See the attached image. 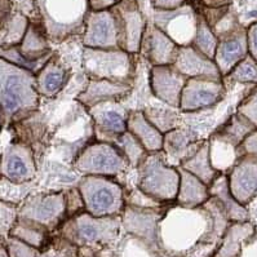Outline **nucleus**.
I'll list each match as a JSON object with an SVG mask.
<instances>
[{
  "label": "nucleus",
  "mask_w": 257,
  "mask_h": 257,
  "mask_svg": "<svg viewBox=\"0 0 257 257\" xmlns=\"http://www.w3.org/2000/svg\"><path fill=\"white\" fill-rule=\"evenodd\" d=\"M229 225L215 198L197 208L170 203L158 222V249L162 257H190L203 244L220 245Z\"/></svg>",
  "instance_id": "obj_1"
},
{
  "label": "nucleus",
  "mask_w": 257,
  "mask_h": 257,
  "mask_svg": "<svg viewBox=\"0 0 257 257\" xmlns=\"http://www.w3.org/2000/svg\"><path fill=\"white\" fill-rule=\"evenodd\" d=\"M37 75L0 58V114L3 127L20 123L39 110Z\"/></svg>",
  "instance_id": "obj_2"
},
{
  "label": "nucleus",
  "mask_w": 257,
  "mask_h": 257,
  "mask_svg": "<svg viewBox=\"0 0 257 257\" xmlns=\"http://www.w3.org/2000/svg\"><path fill=\"white\" fill-rule=\"evenodd\" d=\"M79 248H89L100 252L114 247L121 233L120 216H96L83 211L66 218L56 231Z\"/></svg>",
  "instance_id": "obj_3"
},
{
  "label": "nucleus",
  "mask_w": 257,
  "mask_h": 257,
  "mask_svg": "<svg viewBox=\"0 0 257 257\" xmlns=\"http://www.w3.org/2000/svg\"><path fill=\"white\" fill-rule=\"evenodd\" d=\"M34 3L49 42L58 44L83 34L91 12L89 0H34Z\"/></svg>",
  "instance_id": "obj_4"
},
{
  "label": "nucleus",
  "mask_w": 257,
  "mask_h": 257,
  "mask_svg": "<svg viewBox=\"0 0 257 257\" xmlns=\"http://www.w3.org/2000/svg\"><path fill=\"white\" fill-rule=\"evenodd\" d=\"M136 188L159 204L175 203L180 186L179 167L167 162L163 150L148 153L136 167Z\"/></svg>",
  "instance_id": "obj_5"
},
{
  "label": "nucleus",
  "mask_w": 257,
  "mask_h": 257,
  "mask_svg": "<svg viewBox=\"0 0 257 257\" xmlns=\"http://www.w3.org/2000/svg\"><path fill=\"white\" fill-rule=\"evenodd\" d=\"M82 66L88 79H106L135 85L136 55L120 48L97 49L83 47Z\"/></svg>",
  "instance_id": "obj_6"
},
{
  "label": "nucleus",
  "mask_w": 257,
  "mask_h": 257,
  "mask_svg": "<svg viewBox=\"0 0 257 257\" xmlns=\"http://www.w3.org/2000/svg\"><path fill=\"white\" fill-rule=\"evenodd\" d=\"M85 212L96 217L120 216L125 207V190L114 177L82 176L76 184Z\"/></svg>",
  "instance_id": "obj_7"
},
{
  "label": "nucleus",
  "mask_w": 257,
  "mask_h": 257,
  "mask_svg": "<svg viewBox=\"0 0 257 257\" xmlns=\"http://www.w3.org/2000/svg\"><path fill=\"white\" fill-rule=\"evenodd\" d=\"M211 29L218 40L213 61L224 78L248 55L247 28L229 10Z\"/></svg>",
  "instance_id": "obj_8"
},
{
  "label": "nucleus",
  "mask_w": 257,
  "mask_h": 257,
  "mask_svg": "<svg viewBox=\"0 0 257 257\" xmlns=\"http://www.w3.org/2000/svg\"><path fill=\"white\" fill-rule=\"evenodd\" d=\"M73 168L82 176L116 177L130 168L125 155L114 144L93 140L74 159Z\"/></svg>",
  "instance_id": "obj_9"
},
{
  "label": "nucleus",
  "mask_w": 257,
  "mask_h": 257,
  "mask_svg": "<svg viewBox=\"0 0 257 257\" xmlns=\"http://www.w3.org/2000/svg\"><path fill=\"white\" fill-rule=\"evenodd\" d=\"M19 217L34 221L56 233L67 218L66 193L60 190L31 195L19 208Z\"/></svg>",
  "instance_id": "obj_10"
},
{
  "label": "nucleus",
  "mask_w": 257,
  "mask_h": 257,
  "mask_svg": "<svg viewBox=\"0 0 257 257\" xmlns=\"http://www.w3.org/2000/svg\"><path fill=\"white\" fill-rule=\"evenodd\" d=\"M153 24L180 47L191 46L199 24V11L193 2L176 10H154Z\"/></svg>",
  "instance_id": "obj_11"
},
{
  "label": "nucleus",
  "mask_w": 257,
  "mask_h": 257,
  "mask_svg": "<svg viewBox=\"0 0 257 257\" xmlns=\"http://www.w3.org/2000/svg\"><path fill=\"white\" fill-rule=\"evenodd\" d=\"M227 88L222 78H189L182 89L180 112L191 114L211 109L224 100Z\"/></svg>",
  "instance_id": "obj_12"
},
{
  "label": "nucleus",
  "mask_w": 257,
  "mask_h": 257,
  "mask_svg": "<svg viewBox=\"0 0 257 257\" xmlns=\"http://www.w3.org/2000/svg\"><path fill=\"white\" fill-rule=\"evenodd\" d=\"M119 31V47L123 51L139 56L143 46L148 20L137 0H121L111 8Z\"/></svg>",
  "instance_id": "obj_13"
},
{
  "label": "nucleus",
  "mask_w": 257,
  "mask_h": 257,
  "mask_svg": "<svg viewBox=\"0 0 257 257\" xmlns=\"http://www.w3.org/2000/svg\"><path fill=\"white\" fill-rule=\"evenodd\" d=\"M38 172L34 149L21 141H12L0 157V176L11 184H30Z\"/></svg>",
  "instance_id": "obj_14"
},
{
  "label": "nucleus",
  "mask_w": 257,
  "mask_h": 257,
  "mask_svg": "<svg viewBox=\"0 0 257 257\" xmlns=\"http://www.w3.org/2000/svg\"><path fill=\"white\" fill-rule=\"evenodd\" d=\"M80 40L83 47L87 48H120L118 24L112 10L91 11L88 13Z\"/></svg>",
  "instance_id": "obj_15"
},
{
  "label": "nucleus",
  "mask_w": 257,
  "mask_h": 257,
  "mask_svg": "<svg viewBox=\"0 0 257 257\" xmlns=\"http://www.w3.org/2000/svg\"><path fill=\"white\" fill-rule=\"evenodd\" d=\"M167 206L168 204L157 207V208H149V207H136L125 204L123 213L120 215L121 233L140 236L158 248V222L163 216Z\"/></svg>",
  "instance_id": "obj_16"
},
{
  "label": "nucleus",
  "mask_w": 257,
  "mask_h": 257,
  "mask_svg": "<svg viewBox=\"0 0 257 257\" xmlns=\"http://www.w3.org/2000/svg\"><path fill=\"white\" fill-rule=\"evenodd\" d=\"M186 80L188 78L182 75L173 65L152 66L149 74V85L155 98L177 110Z\"/></svg>",
  "instance_id": "obj_17"
},
{
  "label": "nucleus",
  "mask_w": 257,
  "mask_h": 257,
  "mask_svg": "<svg viewBox=\"0 0 257 257\" xmlns=\"http://www.w3.org/2000/svg\"><path fill=\"white\" fill-rule=\"evenodd\" d=\"M226 175L231 195L248 206L257 197V158L240 154Z\"/></svg>",
  "instance_id": "obj_18"
},
{
  "label": "nucleus",
  "mask_w": 257,
  "mask_h": 257,
  "mask_svg": "<svg viewBox=\"0 0 257 257\" xmlns=\"http://www.w3.org/2000/svg\"><path fill=\"white\" fill-rule=\"evenodd\" d=\"M134 84L112 82L106 79H88L87 85L79 92L75 101L87 110L110 102H123L134 91Z\"/></svg>",
  "instance_id": "obj_19"
},
{
  "label": "nucleus",
  "mask_w": 257,
  "mask_h": 257,
  "mask_svg": "<svg viewBox=\"0 0 257 257\" xmlns=\"http://www.w3.org/2000/svg\"><path fill=\"white\" fill-rule=\"evenodd\" d=\"M119 103H102L88 110L93 121L94 139L97 141L112 144L116 137L127 131L128 110L123 109Z\"/></svg>",
  "instance_id": "obj_20"
},
{
  "label": "nucleus",
  "mask_w": 257,
  "mask_h": 257,
  "mask_svg": "<svg viewBox=\"0 0 257 257\" xmlns=\"http://www.w3.org/2000/svg\"><path fill=\"white\" fill-rule=\"evenodd\" d=\"M179 48V44L173 42L164 31L153 22H148L140 55H143L149 64L152 66L173 65Z\"/></svg>",
  "instance_id": "obj_21"
},
{
  "label": "nucleus",
  "mask_w": 257,
  "mask_h": 257,
  "mask_svg": "<svg viewBox=\"0 0 257 257\" xmlns=\"http://www.w3.org/2000/svg\"><path fill=\"white\" fill-rule=\"evenodd\" d=\"M71 69L58 53H53L37 74V88L40 97L55 98L64 91L71 79Z\"/></svg>",
  "instance_id": "obj_22"
},
{
  "label": "nucleus",
  "mask_w": 257,
  "mask_h": 257,
  "mask_svg": "<svg viewBox=\"0 0 257 257\" xmlns=\"http://www.w3.org/2000/svg\"><path fill=\"white\" fill-rule=\"evenodd\" d=\"M173 66L188 79L198 76L222 78L215 61L194 46L180 47Z\"/></svg>",
  "instance_id": "obj_23"
},
{
  "label": "nucleus",
  "mask_w": 257,
  "mask_h": 257,
  "mask_svg": "<svg viewBox=\"0 0 257 257\" xmlns=\"http://www.w3.org/2000/svg\"><path fill=\"white\" fill-rule=\"evenodd\" d=\"M203 141H198L197 135L184 128H175L164 135L163 152L171 166L179 167L185 159L197 152Z\"/></svg>",
  "instance_id": "obj_24"
},
{
  "label": "nucleus",
  "mask_w": 257,
  "mask_h": 257,
  "mask_svg": "<svg viewBox=\"0 0 257 257\" xmlns=\"http://www.w3.org/2000/svg\"><path fill=\"white\" fill-rule=\"evenodd\" d=\"M127 131L139 140L148 153L163 150L164 135L146 118L143 110H128Z\"/></svg>",
  "instance_id": "obj_25"
},
{
  "label": "nucleus",
  "mask_w": 257,
  "mask_h": 257,
  "mask_svg": "<svg viewBox=\"0 0 257 257\" xmlns=\"http://www.w3.org/2000/svg\"><path fill=\"white\" fill-rule=\"evenodd\" d=\"M180 171V186L176 203L188 208H197L204 206L211 198L209 186L206 185L197 176L188 172L179 167Z\"/></svg>",
  "instance_id": "obj_26"
},
{
  "label": "nucleus",
  "mask_w": 257,
  "mask_h": 257,
  "mask_svg": "<svg viewBox=\"0 0 257 257\" xmlns=\"http://www.w3.org/2000/svg\"><path fill=\"white\" fill-rule=\"evenodd\" d=\"M211 197L215 198L220 206L224 209L225 215L229 218L230 222H244L249 221V212L245 206L240 204L235 198L231 195L229 189L226 173L221 172L215 179V181L209 185Z\"/></svg>",
  "instance_id": "obj_27"
},
{
  "label": "nucleus",
  "mask_w": 257,
  "mask_h": 257,
  "mask_svg": "<svg viewBox=\"0 0 257 257\" xmlns=\"http://www.w3.org/2000/svg\"><path fill=\"white\" fill-rule=\"evenodd\" d=\"M256 231V226L251 221L230 222L221 239L215 257H238L243 243Z\"/></svg>",
  "instance_id": "obj_28"
},
{
  "label": "nucleus",
  "mask_w": 257,
  "mask_h": 257,
  "mask_svg": "<svg viewBox=\"0 0 257 257\" xmlns=\"http://www.w3.org/2000/svg\"><path fill=\"white\" fill-rule=\"evenodd\" d=\"M179 167L186 170L188 172L193 173L194 176H197L198 179L202 180L208 186L215 181L216 177L221 173L212 166L209 140H203V143L197 149V152L190 155L188 159H185Z\"/></svg>",
  "instance_id": "obj_29"
},
{
  "label": "nucleus",
  "mask_w": 257,
  "mask_h": 257,
  "mask_svg": "<svg viewBox=\"0 0 257 257\" xmlns=\"http://www.w3.org/2000/svg\"><path fill=\"white\" fill-rule=\"evenodd\" d=\"M107 253L109 257H162L159 249L145 239L125 233L114 247L107 248Z\"/></svg>",
  "instance_id": "obj_30"
},
{
  "label": "nucleus",
  "mask_w": 257,
  "mask_h": 257,
  "mask_svg": "<svg viewBox=\"0 0 257 257\" xmlns=\"http://www.w3.org/2000/svg\"><path fill=\"white\" fill-rule=\"evenodd\" d=\"M225 85L227 84H257V61L247 55L226 76H224Z\"/></svg>",
  "instance_id": "obj_31"
},
{
  "label": "nucleus",
  "mask_w": 257,
  "mask_h": 257,
  "mask_svg": "<svg viewBox=\"0 0 257 257\" xmlns=\"http://www.w3.org/2000/svg\"><path fill=\"white\" fill-rule=\"evenodd\" d=\"M143 111L146 118L152 121L163 135L179 127L180 110L173 109V107H170V109H166V107H146Z\"/></svg>",
  "instance_id": "obj_32"
},
{
  "label": "nucleus",
  "mask_w": 257,
  "mask_h": 257,
  "mask_svg": "<svg viewBox=\"0 0 257 257\" xmlns=\"http://www.w3.org/2000/svg\"><path fill=\"white\" fill-rule=\"evenodd\" d=\"M112 144L125 155L132 168H136L140 164V162L143 161V158L148 154V152L141 145V143L128 131H125L124 134L116 137Z\"/></svg>",
  "instance_id": "obj_33"
},
{
  "label": "nucleus",
  "mask_w": 257,
  "mask_h": 257,
  "mask_svg": "<svg viewBox=\"0 0 257 257\" xmlns=\"http://www.w3.org/2000/svg\"><path fill=\"white\" fill-rule=\"evenodd\" d=\"M199 11V10H198ZM217 37L206 21V19L203 17L202 13L199 12V24H198V30L194 38V42L191 46H194L198 51H200L203 55L208 56L209 58L213 60L215 57L216 47H217Z\"/></svg>",
  "instance_id": "obj_34"
},
{
  "label": "nucleus",
  "mask_w": 257,
  "mask_h": 257,
  "mask_svg": "<svg viewBox=\"0 0 257 257\" xmlns=\"http://www.w3.org/2000/svg\"><path fill=\"white\" fill-rule=\"evenodd\" d=\"M29 25H30V21L26 16L21 15V13L13 15L11 21L7 25L8 34H7V39L4 40L3 46H19L28 31Z\"/></svg>",
  "instance_id": "obj_35"
},
{
  "label": "nucleus",
  "mask_w": 257,
  "mask_h": 257,
  "mask_svg": "<svg viewBox=\"0 0 257 257\" xmlns=\"http://www.w3.org/2000/svg\"><path fill=\"white\" fill-rule=\"evenodd\" d=\"M236 111L243 115L257 130V84H254L247 96L240 101Z\"/></svg>",
  "instance_id": "obj_36"
},
{
  "label": "nucleus",
  "mask_w": 257,
  "mask_h": 257,
  "mask_svg": "<svg viewBox=\"0 0 257 257\" xmlns=\"http://www.w3.org/2000/svg\"><path fill=\"white\" fill-rule=\"evenodd\" d=\"M19 218V207L16 203L0 199V233L11 231Z\"/></svg>",
  "instance_id": "obj_37"
},
{
  "label": "nucleus",
  "mask_w": 257,
  "mask_h": 257,
  "mask_svg": "<svg viewBox=\"0 0 257 257\" xmlns=\"http://www.w3.org/2000/svg\"><path fill=\"white\" fill-rule=\"evenodd\" d=\"M238 153L239 155L249 154L257 158V130L252 131L251 134L243 140V143L238 148Z\"/></svg>",
  "instance_id": "obj_38"
},
{
  "label": "nucleus",
  "mask_w": 257,
  "mask_h": 257,
  "mask_svg": "<svg viewBox=\"0 0 257 257\" xmlns=\"http://www.w3.org/2000/svg\"><path fill=\"white\" fill-rule=\"evenodd\" d=\"M13 16V4L11 0H0V31L7 28Z\"/></svg>",
  "instance_id": "obj_39"
},
{
  "label": "nucleus",
  "mask_w": 257,
  "mask_h": 257,
  "mask_svg": "<svg viewBox=\"0 0 257 257\" xmlns=\"http://www.w3.org/2000/svg\"><path fill=\"white\" fill-rule=\"evenodd\" d=\"M238 257H257V229L249 238L243 243Z\"/></svg>",
  "instance_id": "obj_40"
},
{
  "label": "nucleus",
  "mask_w": 257,
  "mask_h": 257,
  "mask_svg": "<svg viewBox=\"0 0 257 257\" xmlns=\"http://www.w3.org/2000/svg\"><path fill=\"white\" fill-rule=\"evenodd\" d=\"M247 43L248 55L257 61V22L247 28Z\"/></svg>",
  "instance_id": "obj_41"
},
{
  "label": "nucleus",
  "mask_w": 257,
  "mask_h": 257,
  "mask_svg": "<svg viewBox=\"0 0 257 257\" xmlns=\"http://www.w3.org/2000/svg\"><path fill=\"white\" fill-rule=\"evenodd\" d=\"M188 3H191V0H153V7L154 10L170 11L180 8Z\"/></svg>",
  "instance_id": "obj_42"
},
{
  "label": "nucleus",
  "mask_w": 257,
  "mask_h": 257,
  "mask_svg": "<svg viewBox=\"0 0 257 257\" xmlns=\"http://www.w3.org/2000/svg\"><path fill=\"white\" fill-rule=\"evenodd\" d=\"M121 0H89L91 11H105L111 10L112 7L120 3Z\"/></svg>",
  "instance_id": "obj_43"
},
{
  "label": "nucleus",
  "mask_w": 257,
  "mask_h": 257,
  "mask_svg": "<svg viewBox=\"0 0 257 257\" xmlns=\"http://www.w3.org/2000/svg\"><path fill=\"white\" fill-rule=\"evenodd\" d=\"M198 3L203 7H211V8H217V7L229 6L230 0H198Z\"/></svg>",
  "instance_id": "obj_44"
},
{
  "label": "nucleus",
  "mask_w": 257,
  "mask_h": 257,
  "mask_svg": "<svg viewBox=\"0 0 257 257\" xmlns=\"http://www.w3.org/2000/svg\"><path fill=\"white\" fill-rule=\"evenodd\" d=\"M3 128V123H2V114H0V131Z\"/></svg>",
  "instance_id": "obj_45"
},
{
  "label": "nucleus",
  "mask_w": 257,
  "mask_h": 257,
  "mask_svg": "<svg viewBox=\"0 0 257 257\" xmlns=\"http://www.w3.org/2000/svg\"><path fill=\"white\" fill-rule=\"evenodd\" d=\"M0 180H2V176H0Z\"/></svg>",
  "instance_id": "obj_46"
}]
</instances>
